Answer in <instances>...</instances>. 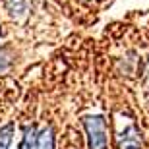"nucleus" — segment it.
<instances>
[{
	"label": "nucleus",
	"instance_id": "obj_3",
	"mask_svg": "<svg viewBox=\"0 0 149 149\" xmlns=\"http://www.w3.org/2000/svg\"><path fill=\"white\" fill-rule=\"evenodd\" d=\"M33 149H54V132L52 128H43L33 136Z\"/></svg>",
	"mask_w": 149,
	"mask_h": 149
},
{
	"label": "nucleus",
	"instance_id": "obj_5",
	"mask_svg": "<svg viewBox=\"0 0 149 149\" xmlns=\"http://www.w3.org/2000/svg\"><path fill=\"white\" fill-rule=\"evenodd\" d=\"M12 134H14V124H6L4 128H0V149L10 147Z\"/></svg>",
	"mask_w": 149,
	"mask_h": 149
},
{
	"label": "nucleus",
	"instance_id": "obj_7",
	"mask_svg": "<svg viewBox=\"0 0 149 149\" xmlns=\"http://www.w3.org/2000/svg\"><path fill=\"white\" fill-rule=\"evenodd\" d=\"M8 64H10V60H8V56L4 54V50H0V70H4V68H8Z\"/></svg>",
	"mask_w": 149,
	"mask_h": 149
},
{
	"label": "nucleus",
	"instance_id": "obj_6",
	"mask_svg": "<svg viewBox=\"0 0 149 149\" xmlns=\"http://www.w3.org/2000/svg\"><path fill=\"white\" fill-rule=\"evenodd\" d=\"M33 136H35V128L27 126L23 130V139L19 143V149H33Z\"/></svg>",
	"mask_w": 149,
	"mask_h": 149
},
{
	"label": "nucleus",
	"instance_id": "obj_2",
	"mask_svg": "<svg viewBox=\"0 0 149 149\" xmlns=\"http://www.w3.org/2000/svg\"><path fill=\"white\" fill-rule=\"evenodd\" d=\"M118 149H139V134L136 126H130L120 134L118 138Z\"/></svg>",
	"mask_w": 149,
	"mask_h": 149
},
{
	"label": "nucleus",
	"instance_id": "obj_1",
	"mask_svg": "<svg viewBox=\"0 0 149 149\" xmlns=\"http://www.w3.org/2000/svg\"><path fill=\"white\" fill-rule=\"evenodd\" d=\"M83 126L87 132L89 149H107V122L103 116H85Z\"/></svg>",
	"mask_w": 149,
	"mask_h": 149
},
{
	"label": "nucleus",
	"instance_id": "obj_4",
	"mask_svg": "<svg viewBox=\"0 0 149 149\" xmlns=\"http://www.w3.org/2000/svg\"><path fill=\"white\" fill-rule=\"evenodd\" d=\"M6 6V10L10 12V16L14 17H22L27 10V2L25 0H2Z\"/></svg>",
	"mask_w": 149,
	"mask_h": 149
}]
</instances>
